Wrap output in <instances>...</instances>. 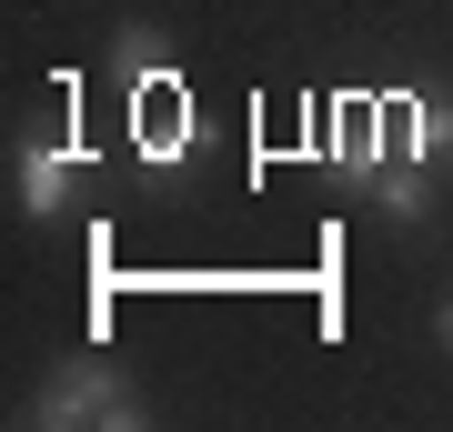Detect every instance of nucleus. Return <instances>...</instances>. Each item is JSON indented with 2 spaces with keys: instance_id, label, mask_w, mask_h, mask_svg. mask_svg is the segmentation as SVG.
Listing matches in <instances>:
<instances>
[{
  "instance_id": "f03ea898",
  "label": "nucleus",
  "mask_w": 453,
  "mask_h": 432,
  "mask_svg": "<svg viewBox=\"0 0 453 432\" xmlns=\"http://www.w3.org/2000/svg\"><path fill=\"white\" fill-rule=\"evenodd\" d=\"M91 171V141H20L11 151V192H20V222H61L71 211V181Z\"/></svg>"
},
{
  "instance_id": "f257e3e1",
  "label": "nucleus",
  "mask_w": 453,
  "mask_h": 432,
  "mask_svg": "<svg viewBox=\"0 0 453 432\" xmlns=\"http://www.w3.org/2000/svg\"><path fill=\"white\" fill-rule=\"evenodd\" d=\"M31 422H41V432H142L151 402L131 392L111 362H61V372L31 392Z\"/></svg>"
},
{
  "instance_id": "20e7f679",
  "label": "nucleus",
  "mask_w": 453,
  "mask_h": 432,
  "mask_svg": "<svg viewBox=\"0 0 453 432\" xmlns=\"http://www.w3.org/2000/svg\"><path fill=\"white\" fill-rule=\"evenodd\" d=\"M393 141H403V161L443 171L453 161V91H403L393 101Z\"/></svg>"
},
{
  "instance_id": "6e6552de",
  "label": "nucleus",
  "mask_w": 453,
  "mask_h": 432,
  "mask_svg": "<svg viewBox=\"0 0 453 432\" xmlns=\"http://www.w3.org/2000/svg\"><path fill=\"white\" fill-rule=\"evenodd\" d=\"M443 342H453V312H443Z\"/></svg>"
},
{
  "instance_id": "39448f33",
  "label": "nucleus",
  "mask_w": 453,
  "mask_h": 432,
  "mask_svg": "<svg viewBox=\"0 0 453 432\" xmlns=\"http://www.w3.org/2000/svg\"><path fill=\"white\" fill-rule=\"evenodd\" d=\"M363 201L383 211V222H434V171H423V161H383V171L363 181Z\"/></svg>"
},
{
  "instance_id": "7ed1b4c3",
  "label": "nucleus",
  "mask_w": 453,
  "mask_h": 432,
  "mask_svg": "<svg viewBox=\"0 0 453 432\" xmlns=\"http://www.w3.org/2000/svg\"><path fill=\"white\" fill-rule=\"evenodd\" d=\"M383 131H393V101H342V121H333V161H342V181H353V192L393 161Z\"/></svg>"
},
{
  "instance_id": "0eeeda50",
  "label": "nucleus",
  "mask_w": 453,
  "mask_h": 432,
  "mask_svg": "<svg viewBox=\"0 0 453 432\" xmlns=\"http://www.w3.org/2000/svg\"><path fill=\"white\" fill-rule=\"evenodd\" d=\"M121 71H131V80L162 71V31H151V20H131V31H121Z\"/></svg>"
},
{
  "instance_id": "423d86ee",
  "label": "nucleus",
  "mask_w": 453,
  "mask_h": 432,
  "mask_svg": "<svg viewBox=\"0 0 453 432\" xmlns=\"http://www.w3.org/2000/svg\"><path fill=\"white\" fill-rule=\"evenodd\" d=\"M192 151H202V111H192V101H151V111H142V161L172 171V161H192Z\"/></svg>"
}]
</instances>
